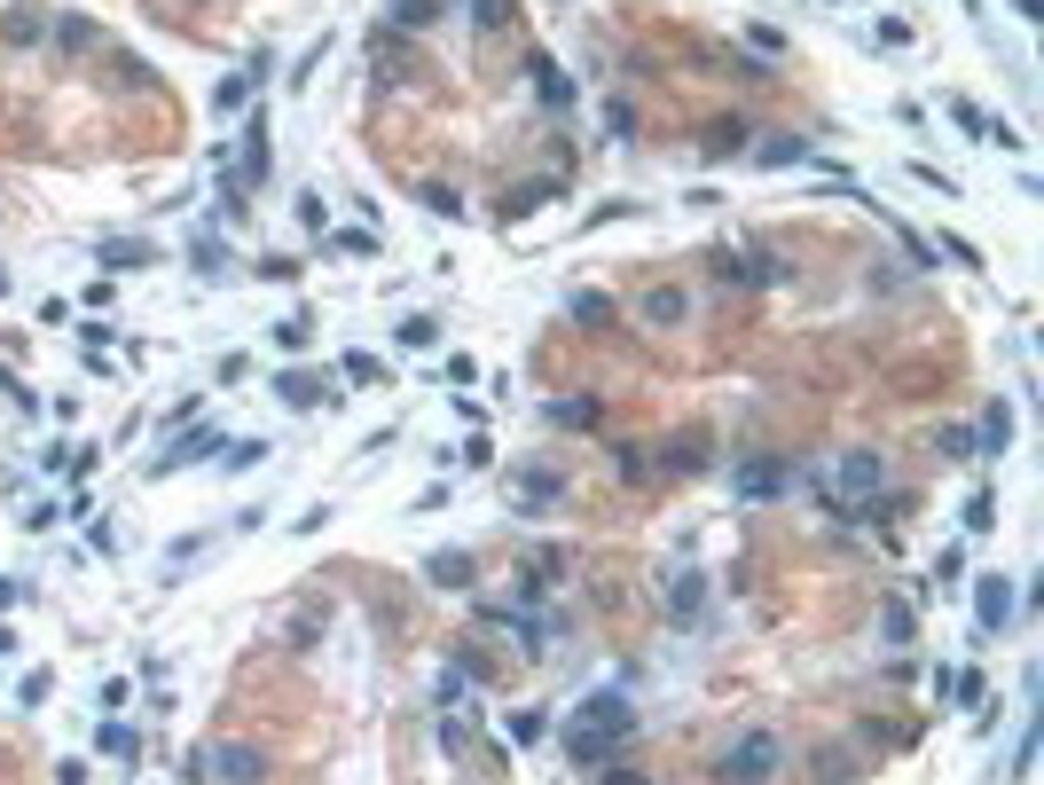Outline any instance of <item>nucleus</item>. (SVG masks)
<instances>
[{
	"mask_svg": "<svg viewBox=\"0 0 1044 785\" xmlns=\"http://www.w3.org/2000/svg\"><path fill=\"white\" fill-rule=\"evenodd\" d=\"M197 762H205L197 777H220V785H259V777H268V754L244 746V738H236V746H205Z\"/></svg>",
	"mask_w": 1044,
	"mask_h": 785,
	"instance_id": "1",
	"label": "nucleus"
},
{
	"mask_svg": "<svg viewBox=\"0 0 1044 785\" xmlns=\"http://www.w3.org/2000/svg\"><path fill=\"white\" fill-rule=\"evenodd\" d=\"M777 754H786V746H777V731H746V738L731 746V769H738L746 785H762V777L777 769Z\"/></svg>",
	"mask_w": 1044,
	"mask_h": 785,
	"instance_id": "2",
	"label": "nucleus"
},
{
	"mask_svg": "<svg viewBox=\"0 0 1044 785\" xmlns=\"http://www.w3.org/2000/svg\"><path fill=\"white\" fill-rule=\"evenodd\" d=\"M880 479H888V464H880L872 448H856V456H840V487H848V495H872Z\"/></svg>",
	"mask_w": 1044,
	"mask_h": 785,
	"instance_id": "3",
	"label": "nucleus"
},
{
	"mask_svg": "<svg viewBox=\"0 0 1044 785\" xmlns=\"http://www.w3.org/2000/svg\"><path fill=\"white\" fill-rule=\"evenodd\" d=\"M974 613H982V629H1005L1013 597H1005V581H998V574H982V597H974Z\"/></svg>",
	"mask_w": 1044,
	"mask_h": 785,
	"instance_id": "4",
	"label": "nucleus"
},
{
	"mask_svg": "<svg viewBox=\"0 0 1044 785\" xmlns=\"http://www.w3.org/2000/svg\"><path fill=\"white\" fill-rule=\"evenodd\" d=\"M393 24L401 32H432L441 24V0H393Z\"/></svg>",
	"mask_w": 1044,
	"mask_h": 785,
	"instance_id": "5",
	"label": "nucleus"
},
{
	"mask_svg": "<svg viewBox=\"0 0 1044 785\" xmlns=\"http://www.w3.org/2000/svg\"><path fill=\"white\" fill-rule=\"evenodd\" d=\"M644 314L668 330V322H683V314H691V299H683V291H644Z\"/></svg>",
	"mask_w": 1044,
	"mask_h": 785,
	"instance_id": "6",
	"label": "nucleus"
},
{
	"mask_svg": "<svg viewBox=\"0 0 1044 785\" xmlns=\"http://www.w3.org/2000/svg\"><path fill=\"white\" fill-rule=\"evenodd\" d=\"M707 149H715V157H738V149H746V126H738V118H715V126H707Z\"/></svg>",
	"mask_w": 1044,
	"mask_h": 785,
	"instance_id": "7",
	"label": "nucleus"
},
{
	"mask_svg": "<svg viewBox=\"0 0 1044 785\" xmlns=\"http://www.w3.org/2000/svg\"><path fill=\"white\" fill-rule=\"evenodd\" d=\"M762 157H769V165H794V157H809V142H802V134H769Z\"/></svg>",
	"mask_w": 1044,
	"mask_h": 785,
	"instance_id": "8",
	"label": "nucleus"
},
{
	"mask_svg": "<svg viewBox=\"0 0 1044 785\" xmlns=\"http://www.w3.org/2000/svg\"><path fill=\"white\" fill-rule=\"evenodd\" d=\"M276 393H283V401H291V409H314V401H322V385H314V378H283V385H276Z\"/></svg>",
	"mask_w": 1044,
	"mask_h": 785,
	"instance_id": "9",
	"label": "nucleus"
},
{
	"mask_svg": "<svg viewBox=\"0 0 1044 785\" xmlns=\"http://www.w3.org/2000/svg\"><path fill=\"white\" fill-rule=\"evenodd\" d=\"M424 205H432V213H441V220H456V213H464V197H456V189H441V182H432V189H424Z\"/></svg>",
	"mask_w": 1044,
	"mask_h": 785,
	"instance_id": "10",
	"label": "nucleus"
},
{
	"mask_svg": "<svg viewBox=\"0 0 1044 785\" xmlns=\"http://www.w3.org/2000/svg\"><path fill=\"white\" fill-rule=\"evenodd\" d=\"M393 338H401V345H432V322H424V314H409V322H401Z\"/></svg>",
	"mask_w": 1044,
	"mask_h": 785,
	"instance_id": "11",
	"label": "nucleus"
}]
</instances>
